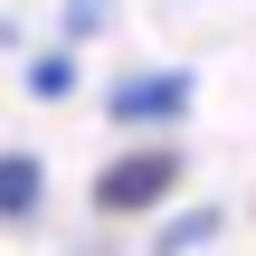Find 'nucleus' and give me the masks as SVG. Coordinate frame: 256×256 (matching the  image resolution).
<instances>
[{"instance_id": "obj_4", "label": "nucleus", "mask_w": 256, "mask_h": 256, "mask_svg": "<svg viewBox=\"0 0 256 256\" xmlns=\"http://www.w3.org/2000/svg\"><path fill=\"white\" fill-rule=\"evenodd\" d=\"M28 95H76V48H48V57H28Z\"/></svg>"}, {"instance_id": "obj_5", "label": "nucleus", "mask_w": 256, "mask_h": 256, "mask_svg": "<svg viewBox=\"0 0 256 256\" xmlns=\"http://www.w3.org/2000/svg\"><path fill=\"white\" fill-rule=\"evenodd\" d=\"M218 238V209H180L171 228H162V256H180V247H209Z\"/></svg>"}, {"instance_id": "obj_2", "label": "nucleus", "mask_w": 256, "mask_h": 256, "mask_svg": "<svg viewBox=\"0 0 256 256\" xmlns=\"http://www.w3.org/2000/svg\"><path fill=\"white\" fill-rule=\"evenodd\" d=\"M180 114H190V76H180V66H142V76L114 86V124H133V133L180 124Z\"/></svg>"}, {"instance_id": "obj_1", "label": "nucleus", "mask_w": 256, "mask_h": 256, "mask_svg": "<svg viewBox=\"0 0 256 256\" xmlns=\"http://www.w3.org/2000/svg\"><path fill=\"white\" fill-rule=\"evenodd\" d=\"M180 142H133V152H114L104 171H95V209L104 218H142V209H162L171 190H180Z\"/></svg>"}, {"instance_id": "obj_3", "label": "nucleus", "mask_w": 256, "mask_h": 256, "mask_svg": "<svg viewBox=\"0 0 256 256\" xmlns=\"http://www.w3.org/2000/svg\"><path fill=\"white\" fill-rule=\"evenodd\" d=\"M38 200H48V162H38V152H0V218L28 228Z\"/></svg>"}]
</instances>
